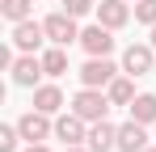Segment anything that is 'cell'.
<instances>
[{
	"label": "cell",
	"mask_w": 156,
	"mask_h": 152,
	"mask_svg": "<svg viewBox=\"0 0 156 152\" xmlns=\"http://www.w3.org/2000/svg\"><path fill=\"white\" fill-rule=\"evenodd\" d=\"M114 101H110V93H101V89H80L76 97H72V110H76L84 123H97V118H105V110H110Z\"/></svg>",
	"instance_id": "6da1fadb"
},
{
	"label": "cell",
	"mask_w": 156,
	"mask_h": 152,
	"mask_svg": "<svg viewBox=\"0 0 156 152\" xmlns=\"http://www.w3.org/2000/svg\"><path fill=\"white\" fill-rule=\"evenodd\" d=\"M42 25H47V38H51L55 47H72V42H80V30H76V17H72V13H51Z\"/></svg>",
	"instance_id": "7a4b0ae2"
},
{
	"label": "cell",
	"mask_w": 156,
	"mask_h": 152,
	"mask_svg": "<svg viewBox=\"0 0 156 152\" xmlns=\"http://www.w3.org/2000/svg\"><path fill=\"white\" fill-rule=\"evenodd\" d=\"M114 72H118V68H114L105 55H93V59L80 68V85H89V89H101V85H110V80H114Z\"/></svg>",
	"instance_id": "3957f363"
},
{
	"label": "cell",
	"mask_w": 156,
	"mask_h": 152,
	"mask_svg": "<svg viewBox=\"0 0 156 152\" xmlns=\"http://www.w3.org/2000/svg\"><path fill=\"white\" fill-rule=\"evenodd\" d=\"M17 131H21V139H30V144H42L55 127L47 123V114H42V110H30V114L17 118Z\"/></svg>",
	"instance_id": "277c9868"
},
{
	"label": "cell",
	"mask_w": 156,
	"mask_h": 152,
	"mask_svg": "<svg viewBox=\"0 0 156 152\" xmlns=\"http://www.w3.org/2000/svg\"><path fill=\"white\" fill-rule=\"evenodd\" d=\"M152 51L156 47H139V42H131L122 51V72L127 76H148L152 72Z\"/></svg>",
	"instance_id": "5b68a950"
},
{
	"label": "cell",
	"mask_w": 156,
	"mask_h": 152,
	"mask_svg": "<svg viewBox=\"0 0 156 152\" xmlns=\"http://www.w3.org/2000/svg\"><path fill=\"white\" fill-rule=\"evenodd\" d=\"M80 47L89 51V55H110V51H114V38H110V25H89V30H84V34H80Z\"/></svg>",
	"instance_id": "8992f818"
},
{
	"label": "cell",
	"mask_w": 156,
	"mask_h": 152,
	"mask_svg": "<svg viewBox=\"0 0 156 152\" xmlns=\"http://www.w3.org/2000/svg\"><path fill=\"white\" fill-rule=\"evenodd\" d=\"M42 38H47V25L30 21V17L13 25V42H17L21 51H38V47H42Z\"/></svg>",
	"instance_id": "52a82bcc"
},
{
	"label": "cell",
	"mask_w": 156,
	"mask_h": 152,
	"mask_svg": "<svg viewBox=\"0 0 156 152\" xmlns=\"http://www.w3.org/2000/svg\"><path fill=\"white\" fill-rule=\"evenodd\" d=\"M118 148H122V152H144V148H148V131H144V123L131 118V123L118 127Z\"/></svg>",
	"instance_id": "ba28073f"
},
{
	"label": "cell",
	"mask_w": 156,
	"mask_h": 152,
	"mask_svg": "<svg viewBox=\"0 0 156 152\" xmlns=\"http://www.w3.org/2000/svg\"><path fill=\"white\" fill-rule=\"evenodd\" d=\"M55 135H59L63 144H80V139H89V135H84V118H80L76 110L63 114V118H55Z\"/></svg>",
	"instance_id": "9c48e42d"
},
{
	"label": "cell",
	"mask_w": 156,
	"mask_h": 152,
	"mask_svg": "<svg viewBox=\"0 0 156 152\" xmlns=\"http://www.w3.org/2000/svg\"><path fill=\"white\" fill-rule=\"evenodd\" d=\"M42 72H47V68H42V59H34L30 51L21 55V59H13V85H34Z\"/></svg>",
	"instance_id": "30bf717a"
},
{
	"label": "cell",
	"mask_w": 156,
	"mask_h": 152,
	"mask_svg": "<svg viewBox=\"0 0 156 152\" xmlns=\"http://www.w3.org/2000/svg\"><path fill=\"white\" fill-rule=\"evenodd\" d=\"M89 148H93V152L118 148V127H110L105 118H97V123H93V131H89Z\"/></svg>",
	"instance_id": "8fae6325"
},
{
	"label": "cell",
	"mask_w": 156,
	"mask_h": 152,
	"mask_svg": "<svg viewBox=\"0 0 156 152\" xmlns=\"http://www.w3.org/2000/svg\"><path fill=\"white\" fill-rule=\"evenodd\" d=\"M127 17H131V9L122 4V0H101V4H97V21H101V25H110V30L127 25Z\"/></svg>",
	"instance_id": "7c38bea8"
},
{
	"label": "cell",
	"mask_w": 156,
	"mask_h": 152,
	"mask_svg": "<svg viewBox=\"0 0 156 152\" xmlns=\"http://www.w3.org/2000/svg\"><path fill=\"white\" fill-rule=\"evenodd\" d=\"M131 118L135 123H156V93H139V97L131 101Z\"/></svg>",
	"instance_id": "4fadbf2b"
},
{
	"label": "cell",
	"mask_w": 156,
	"mask_h": 152,
	"mask_svg": "<svg viewBox=\"0 0 156 152\" xmlns=\"http://www.w3.org/2000/svg\"><path fill=\"white\" fill-rule=\"evenodd\" d=\"M63 106V93L55 89V85H42V89H34V110H42V114H55Z\"/></svg>",
	"instance_id": "5bb4252c"
},
{
	"label": "cell",
	"mask_w": 156,
	"mask_h": 152,
	"mask_svg": "<svg viewBox=\"0 0 156 152\" xmlns=\"http://www.w3.org/2000/svg\"><path fill=\"white\" fill-rule=\"evenodd\" d=\"M110 101H114V106H131V101H135V89H131L127 76H114V80H110Z\"/></svg>",
	"instance_id": "9a60e30c"
},
{
	"label": "cell",
	"mask_w": 156,
	"mask_h": 152,
	"mask_svg": "<svg viewBox=\"0 0 156 152\" xmlns=\"http://www.w3.org/2000/svg\"><path fill=\"white\" fill-rule=\"evenodd\" d=\"M42 68H47V76H63V72H68V51L51 47L47 55H42Z\"/></svg>",
	"instance_id": "2e32d148"
},
{
	"label": "cell",
	"mask_w": 156,
	"mask_h": 152,
	"mask_svg": "<svg viewBox=\"0 0 156 152\" xmlns=\"http://www.w3.org/2000/svg\"><path fill=\"white\" fill-rule=\"evenodd\" d=\"M30 4H34V0H0V13L17 25V21H26V17H30Z\"/></svg>",
	"instance_id": "e0dca14e"
},
{
	"label": "cell",
	"mask_w": 156,
	"mask_h": 152,
	"mask_svg": "<svg viewBox=\"0 0 156 152\" xmlns=\"http://www.w3.org/2000/svg\"><path fill=\"white\" fill-rule=\"evenodd\" d=\"M135 21L156 25V0H139V4H135Z\"/></svg>",
	"instance_id": "ac0fdd59"
},
{
	"label": "cell",
	"mask_w": 156,
	"mask_h": 152,
	"mask_svg": "<svg viewBox=\"0 0 156 152\" xmlns=\"http://www.w3.org/2000/svg\"><path fill=\"white\" fill-rule=\"evenodd\" d=\"M17 135H21L17 127H0V148H4V152H13V148H17Z\"/></svg>",
	"instance_id": "d6986e66"
},
{
	"label": "cell",
	"mask_w": 156,
	"mask_h": 152,
	"mask_svg": "<svg viewBox=\"0 0 156 152\" xmlns=\"http://www.w3.org/2000/svg\"><path fill=\"white\" fill-rule=\"evenodd\" d=\"M93 9V0H63V13H72V17H84Z\"/></svg>",
	"instance_id": "ffe728a7"
},
{
	"label": "cell",
	"mask_w": 156,
	"mask_h": 152,
	"mask_svg": "<svg viewBox=\"0 0 156 152\" xmlns=\"http://www.w3.org/2000/svg\"><path fill=\"white\" fill-rule=\"evenodd\" d=\"M63 152H93V148H80V144H68Z\"/></svg>",
	"instance_id": "44dd1931"
},
{
	"label": "cell",
	"mask_w": 156,
	"mask_h": 152,
	"mask_svg": "<svg viewBox=\"0 0 156 152\" xmlns=\"http://www.w3.org/2000/svg\"><path fill=\"white\" fill-rule=\"evenodd\" d=\"M26 152H47V148H42V144H30V148H26Z\"/></svg>",
	"instance_id": "7402d4cb"
},
{
	"label": "cell",
	"mask_w": 156,
	"mask_h": 152,
	"mask_svg": "<svg viewBox=\"0 0 156 152\" xmlns=\"http://www.w3.org/2000/svg\"><path fill=\"white\" fill-rule=\"evenodd\" d=\"M152 47H156V25H152Z\"/></svg>",
	"instance_id": "603a6c76"
},
{
	"label": "cell",
	"mask_w": 156,
	"mask_h": 152,
	"mask_svg": "<svg viewBox=\"0 0 156 152\" xmlns=\"http://www.w3.org/2000/svg\"><path fill=\"white\" fill-rule=\"evenodd\" d=\"M144 152H156V148H144Z\"/></svg>",
	"instance_id": "cb8c5ba5"
}]
</instances>
